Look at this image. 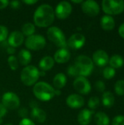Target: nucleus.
<instances>
[{
  "label": "nucleus",
  "mask_w": 124,
  "mask_h": 125,
  "mask_svg": "<svg viewBox=\"0 0 124 125\" xmlns=\"http://www.w3.org/2000/svg\"><path fill=\"white\" fill-rule=\"evenodd\" d=\"M34 23L38 27H48L50 26L55 19L54 10L48 4L39 5L34 13Z\"/></svg>",
  "instance_id": "1"
},
{
  "label": "nucleus",
  "mask_w": 124,
  "mask_h": 125,
  "mask_svg": "<svg viewBox=\"0 0 124 125\" xmlns=\"http://www.w3.org/2000/svg\"><path fill=\"white\" fill-rule=\"evenodd\" d=\"M33 93L37 99L42 102H48L54 97L55 89L49 83L45 81H40L34 84Z\"/></svg>",
  "instance_id": "2"
},
{
  "label": "nucleus",
  "mask_w": 124,
  "mask_h": 125,
  "mask_svg": "<svg viewBox=\"0 0 124 125\" xmlns=\"http://www.w3.org/2000/svg\"><path fill=\"white\" fill-rule=\"evenodd\" d=\"M74 64L76 67L79 76H88L92 73L94 70V62L92 59L85 55L78 56Z\"/></svg>",
  "instance_id": "3"
},
{
  "label": "nucleus",
  "mask_w": 124,
  "mask_h": 125,
  "mask_svg": "<svg viewBox=\"0 0 124 125\" xmlns=\"http://www.w3.org/2000/svg\"><path fill=\"white\" fill-rule=\"evenodd\" d=\"M39 78V70L33 65L26 66L21 71L20 80L27 86H31L37 83Z\"/></svg>",
  "instance_id": "4"
},
{
  "label": "nucleus",
  "mask_w": 124,
  "mask_h": 125,
  "mask_svg": "<svg viewBox=\"0 0 124 125\" xmlns=\"http://www.w3.org/2000/svg\"><path fill=\"white\" fill-rule=\"evenodd\" d=\"M47 36L50 41L60 48H66L67 40L63 31L57 26H51L47 31Z\"/></svg>",
  "instance_id": "5"
},
{
  "label": "nucleus",
  "mask_w": 124,
  "mask_h": 125,
  "mask_svg": "<svg viewBox=\"0 0 124 125\" xmlns=\"http://www.w3.org/2000/svg\"><path fill=\"white\" fill-rule=\"evenodd\" d=\"M102 8L106 15L110 16L119 15L124 11V1L103 0L102 1Z\"/></svg>",
  "instance_id": "6"
},
{
  "label": "nucleus",
  "mask_w": 124,
  "mask_h": 125,
  "mask_svg": "<svg viewBox=\"0 0 124 125\" xmlns=\"http://www.w3.org/2000/svg\"><path fill=\"white\" fill-rule=\"evenodd\" d=\"M25 45L29 50L39 51L43 49L46 45V40L40 34H33L26 38Z\"/></svg>",
  "instance_id": "7"
},
{
  "label": "nucleus",
  "mask_w": 124,
  "mask_h": 125,
  "mask_svg": "<svg viewBox=\"0 0 124 125\" xmlns=\"http://www.w3.org/2000/svg\"><path fill=\"white\" fill-rule=\"evenodd\" d=\"M1 104L7 109L15 110L20 106V99L15 93L7 92H5L1 97Z\"/></svg>",
  "instance_id": "8"
},
{
  "label": "nucleus",
  "mask_w": 124,
  "mask_h": 125,
  "mask_svg": "<svg viewBox=\"0 0 124 125\" xmlns=\"http://www.w3.org/2000/svg\"><path fill=\"white\" fill-rule=\"evenodd\" d=\"M72 7L71 4L69 1H63L59 2L55 10V15L61 20H64L67 18L72 13Z\"/></svg>",
  "instance_id": "9"
},
{
  "label": "nucleus",
  "mask_w": 124,
  "mask_h": 125,
  "mask_svg": "<svg viewBox=\"0 0 124 125\" xmlns=\"http://www.w3.org/2000/svg\"><path fill=\"white\" fill-rule=\"evenodd\" d=\"M73 86L78 93L82 94H88L91 90V86L89 81L86 77L83 76H78L75 79Z\"/></svg>",
  "instance_id": "10"
},
{
  "label": "nucleus",
  "mask_w": 124,
  "mask_h": 125,
  "mask_svg": "<svg viewBox=\"0 0 124 125\" xmlns=\"http://www.w3.org/2000/svg\"><path fill=\"white\" fill-rule=\"evenodd\" d=\"M81 8L83 12L90 17H95L98 15L100 12L99 4L94 0H87L83 1L81 4Z\"/></svg>",
  "instance_id": "11"
},
{
  "label": "nucleus",
  "mask_w": 124,
  "mask_h": 125,
  "mask_svg": "<svg viewBox=\"0 0 124 125\" xmlns=\"http://www.w3.org/2000/svg\"><path fill=\"white\" fill-rule=\"evenodd\" d=\"M67 46L74 50L80 49L86 43V37L83 34L80 33L73 34L68 40H67Z\"/></svg>",
  "instance_id": "12"
},
{
  "label": "nucleus",
  "mask_w": 124,
  "mask_h": 125,
  "mask_svg": "<svg viewBox=\"0 0 124 125\" xmlns=\"http://www.w3.org/2000/svg\"><path fill=\"white\" fill-rule=\"evenodd\" d=\"M109 56L107 53L104 50L96 51L92 56V61L94 64L99 67H105L109 63Z\"/></svg>",
  "instance_id": "13"
},
{
  "label": "nucleus",
  "mask_w": 124,
  "mask_h": 125,
  "mask_svg": "<svg viewBox=\"0 0 124 125\" xmlns=\"http://www.w3.org/2000/svg\"><path fill=\"white\" fill-rule=\"evenodd\" d=\"M66 103L69 108L77 109L82 108L84 105L85 100L81 95L77 94H72L67 97Z\"/></svg>",
  "instance_id": "14"
},
{
  "label": "nucleus",
  "mask_w": 124,
  "mask_h": 125,
  "mask_svg": "<svg viewBox=\"0 0 124 125\" xmlns=\"http://www.w3.org/2000/svg\"><path fill=\"white\" fill-rule=\"evenodd\" d=\"M7 41L10 46L15 48L18 46H20L23 44L24 41V36L20 31H15L10 33Z\"/></svg>",
  "instance_id": "15"
},
{
  "label": "nucleus",
  "mask_w": 124,
  "mask_h": 125,
  "mask_svg": "<svg viewBox=\"0 0 124 125\" xmlns=\"http://www.w3.org/2000/svg\"><path fill=\"white\" fill-rule=\"evenodd\" d=\"M71 57L69 50L67 48H59L54 54V61L58 64H64L67 62Z\"/></svg>",
  "instance_id": "16"
},
{
  "label": "nucleus",
  "mask_w": 124,
  "mask_h": 125,
  "mask_svg": "<svg viewBox=\"0 0 124 125\" xmlns=\"http://www.w3.org/2000/svg\"><path fill=\"white\" fill-rule=\"evenodd\" d=\"M94 111L85 108L80 111L77 116V122L80 125H88L92 119V116L94 114Z\"/></svg>",
  "instance_id": "17"
},
{
  "label": "nucleus",
  "mask_w": 124,
  "mask_h": 125,
  "mask_svg": "<svg viewBox=\"0 0 124 125\" xmlns=\"http://www.w3.org/2000/svg\"><path fill=\"white\" fill-rule=\"evenodd\" d=\"M100 25L105 31H112L115 26V21L113 16L105 15L102 17Z\"/></svg>",
  "instance_id": "18"
},
{
  "label": "nucleus",
  "mask_w": 124,
  "mask_h": 125,
  "mask_svg": "<svg viewBox=\"0 0 124 125\" xmlns=\"http://www.w3.org/2000/svg\"><path fill=\"white\" fill-rule=\"evenodd\" d=\"M31 119L38 122V123H44L46 120V113L39 108H33L31 111Z\"/></svg>",
  "instance_id": "19"
},
{
  "label": "nucleus",
  "mask_w": 124,
  "mask_h": 125,
  "mask_svg": "<svg viewBox=\"0 0 124 125\" xmlns=\"http://www.w3.org/2000/svg\"><path fill=\"white\" fill-rule=\"evenodd\" d=\"M55 64V61L53 57L50 56H44L39 63V67L41 70L42 71H48L50 70Z\"/></svg>",
  "instance_id": "20"
},
{
  "label": "nucleus",
  "mask_w": 124,
  "mask_h": 125,
  "mask_svg": "<svg viewBox=\"0 0 124 125\" xmlns=\"http://www.w3.org/2000/svg\"><path fill=\"white\" fill-rule=\"evenodd\" d=\"M18 62L23 66H28L31 61V54L29 51L26 49H22L19 51L18 55Z\"/></svg>",
  "instance_id": "21"
},
{
  "label": "nucleus",
  "mask_w": 124,
  "mask_h": 125,
  "mask_svg": "<svg viewBox=\"0 0 124 125\" xmlns=\"http://www.w3.org/2000/svg\"><path fill=\"white\" fill-rule=\"evenodd\" d=\"M67 81V76L62 73H59L56 74L53 79V86L56 88V89L60 90L66 86Z\"/></svg>",
  "instance_id": "22"
},
{
  "label": "nucleus",
  "mask_w": 124,
  "mask_h": 125,
  "mask_svg": "<svg viewBox=\"0 0 124 125\" xmlns=\"http://www.w3.org/2000/svg\"><path fill=\"white\" fill-rule=\"evenodd\" d=\"M102 102L105 108H112L115 104V97L111 92H104L102 97Z\"/></svg>",
  "instance_id": "23"
},
{
  "label": "nucleus",
  "mask_w": 124,
  "mask_h": 125,
  "mask_svg": "<svg viewBox=\"0 0 124 125\" xmlns=\"http://www.w3.org/2000/svg\"><path fill=\"white\" fill-rule=\"evenodd\" d=\"M109 64L110 67H113V69H118L124 66V59L123 56L118 54H115L112 56L109 59Z\"/></svg>",
  "instance_id": "24"
},
{
  "label": "nucleus",
  "mask_w": 124,
  "mask_h": 125,
  "mask_svg": "<svg viewBox=\"0 0 124 125\" xmlns=\"http://www.w3.org/2000/svg\"><path fill=\"white\" fill-rule=\"evenodd\" d=\"M94 121L96 125H110L109 116L104 112H97L94 116Z\"/></svg>",
  "instance_id": "25"
},
{
  "label": "nucleus",
  "mask_w": 124,
  "mask_h": 125,
  "mask_svg": "<svg viewBox=\"0 0 124 125\" xmlns=\"http://www.w3.org/2000/svg\"><path fill=\"white\" fill-rule=\"evenodd\" d=\"M35 32V26L31 23H26L22 26V34L23 36L30 37L34 34Z\"/></svg>",
  "instance_id": "26"
},
{
  "label": "nucleus",
  "mask_w": 124,
  "mask_h": 125,
  "mask_svg": "<svg viewBox=\"0 0 124 125\" xmlns=\"http://www.w3.org/2000/svg\"><path fill=\"white\" fill-rule=\"evenodd\" d=\"M115 92L118 96L124 95V80H118L115 82L114 86Z\"/></svg>",
  "instance_id": "27"
},
{
  "label": "nucleus",
  "mask_w": 124,
  "mask_h": 125,
  "mask_svg": "<svg viewBox=\"0 0 124 125\" xmlns=\"http://www.w3.org/2000/svg\"><path fill=\"white\" fill-rule=\"evenodd\" d=\"M103 76L105 79L107 80H110L112 78H113L116 74L115 70L113 69L111 67H106L104 70H103Z\"/></svg>",
  "instance_id": "28"
},
{
  "label": "nucleus",
  "mask_w": 124,
  "mask_h": 125,
  "mask_svg": "<svg viewBox=\"0 0 124 125\" xmlns=\"http://www.w3.org/2000/svg\"><path fill=\"white\" fill-rule=\"evenodd\" d=\"M7 63L9 64V67L10 68L15 71L18 68V60L17 59L16 56H15L14 55H12V56H10L7 59Z\"/></svg>",
  "instance_id": "29"
},
{
  "label": "nucleus",
  "mask_w": 124,
  "mask_h": 125,
  "mask_svg": "<svg viewBox=\"0 0 124 125\" xmlns=\"http://www.w3.org/2000/svg\"><path fill=\"white\" fill-rule=\"evenodd\" d=\"M100 105V100L98 97H91L88 102V106L91 110L96 109Z\"/></svg>",
  "instance_id": "30"
},
{
  "label": "nucleus",
  "mask_w": 124,
  "mask_h": 125,
  "mask_svg": "<svg viewBox=\"0 0 124 125\" xmlns=\"http://www.w3.org/2000/svg\"><path fill=\"white\" fill-rule=\"evenodd\" d=\"M8 37V29L6 26L0 25V42L4 41Z\"/></svg>",
  "instance_id": "31"
},
{
  "label": "nucleus",
  "mask_w": 124,
  "mask_h": 125,
  "mask_svg": "<svg viewBox=\"0 0 124 125\" xmlns=\"http://www.w3.org/2000/svg\"><path fill=\"white\" fill-rule=\"evenodd\" d=\"M112 125H124V115L115 116L112 121Z\"/></svg>",
  "instance_id": "32"
},
{
  "label": "nucleus",
  "mask_w": 124,
  "mask_h": 125,
  "mask_svg": "<svg viewBox=\"0 0 124 125\" xmlns=\"http://www.w3.org/2000/svg\"><path fill=\"white\" fill-rule=\"evenodd\" d=\"M67 73L70 77H78V73L77 70L76 69V67L75 66V64L73 65H70L69 66L68 69H67Z\"/></svg>",
  "instance_id": "33"
},
{
  "label": "nucleus",
  "mask_w": 124,
  "mask_h": 125,
  "mask_svg": "<svg viewBox=\"0 0 124 125\" xmlns=\"http://www.w3.org/2000/svg\"><path fill=\"white\" fill-rule=\"evenodd\" d=\"M95 88L98 92H105V90L106 89V86H105V83L102 81L99 80L95 83Z\"/></svg>",
  "instance_id": "34"
},
{
  "label": "nucleus",
  "mask_w": 124,
  "mask_h": 125,
  "mask_svg": "<svg viewBox=\"0 0 124 125\" xmlns=\"http://www.w3.org/2000/svg\"><path fill=\"white\" fill-rule=\"evenodd\" d=\"M18 114L22 119H25L28 116V110L26 108H21L18 110Z\"/></svg>",
  "instance_id": "35"
},
{
  "label": "nucleus",
  "mask_w": 124,
  "mask_h": 125,
  "mask_svg": "<svg viewBox=\"0 0 124 125\" xmlns=\"http://www.w3.org/2000/svg\"><path fill=\"white\" fill-rule=\"evenodd\" d=\"M9 5L12 9H18L20 7V1H17V0L11 1H9Z\"/></svg>",
  "instance_id": "36"
},
{
  "label": "nucleus",
  "mask_w": 124,
  "mask_h": 125,
  "mask_svg": "<svg viewBox=\"0 0 124 125\" xmlns=\"http://www.w3.org/2000/svg\"><path fill=\"white\" fill-rule=\"evenodd\" d=\"M19 125H35V124L31 119L25 118V119H21V121L19 123Z\"/></svg>",
  "instance_id": "37"
},
{
  "label": "nucleus",
  "mask_w": 124,
  "mask_h": 125,
  "mask_svg": "<svg viewBox=\"0 0 124 125\" xmlns=\"http://www.w3.org/2000/svg\"><path fill=\"white\" fill-rule=\"evenodd\" d=\"M7 112V108L1 103H0V119H2L6 115Z\"/></svg>",
  "instance_id": "38"
},
{
  "label": "nucleus",
  "mask_w": 124,
  "mask_h": 125,
  "mask_svg": "<svg viewBox=\"0 0 124 125\" xmlns=\"http://www.w3.org/2000/svg\"><path fill=\"white\" fill-rule=\"evenodd\" d=\"M9 5V1L7 0H0V10L6 8Z\"/></svg>",
  "instance_id": "39"
},
{
  "label": "nucleus",
  "mask_w": 124,
  "mask_h": 125,
  "mask_svg": "<svg viewBox=\"0 0 124 125\" xmlns=\"http://www.w3.org/2000/svg\"><path fill=\"white\" fill-rule=\"evenodd\" d=\"M118 34L119 35L124 39V23L120 25L118 28Z\"/></svg>",
  "instance_id": "40"
},
{
  "label": "nucleus",
  "mask_w": 124,
  "mask_h": 125,
  "mask_svg": "<svg viewBox=\"0 0 124 125\" xmlns=\"http://www.w3.org/2000/svg\"><path fill=\"white\" fill-rule=\"evenodd\" d=\"M7 52L8 54H10V56H12V55H13V54L15 53V48L9 45V46L7 48Z\"/></svg>",
  "instance_id": "41"
},
{
  "label": "nucleus",
  "mask_w": 124,
  "mask_h": 125,
  "mask_svg": "<svg viewBox=\"0 0 124 125\" xmlns=\"http://www.w3.org/2000/svg\"><path fill=\"white\" fill-rule=\"evenodd\" d=\"M22 2L26 4H28V5H32V4H36L37 2V0H23Z\"/></svg>",
  "instance_id": "42"
},
{
  "label": "nucleus",
  "mask_w": 124,
  "mask_h": 125,
  "mask_svg": "<svg viewBox=\"0 0 124 125\" xmlns=\"http://www.w3.org/2000/svg\"><path fill=\"white\" fill-rule=\"evenodd\" d=\"M29 105L32 108V109L35 108H38V103L36 101H31L29 103Z\"/></svg>",
  "instance_id": "43"
},
{
  "label": "nucleus",
  "mask_w": 124,
  "mask_h": 125,
  "mask_svg": "<svg viewBox=\"0 0 124 125\" xmlns=\"http://www.w3.org/2000/svg\"><path fill=\"white\" fill-rule=\"evenodd\" d=\"M61 91L59 90V89H55V95H57V96H58V95H60L61 94Z\"/></svg>",
  "instance_id": "44"
},
{
  "label": "nucleus",
  "mask_w": 124,
  "mask_h": 125,
  "mask_svg": "<svg viewBox=\"0 0 124 125\" xmlns=\"http://www.w3.org/2000/svg\"><path fill=\"white\" fill-rule=\"evenodd\" d=\"M83 0H78V1H75V0H72V2H73V3H75V4H82L83 3Z\"/></svg>",
  "instance_id": "45"
},
{
  "label": "nucleus",
  "mask_w": 124,
  "mask_h": 125,
  "mask_svg": "<svg viewBox=\"0 0 124 125\" xmlns=\"http://www.w3.org/2000/svg\"><path fill=\"white\" fill-rule=\"evenodd\" d=\"M45 71H39V76H45Z\"/></svg>",
  "instance_id": "46"
},
{
  "label": "nucleus",
  "mask_w": 124,
  "mask_h": 125,
  "mask_svg": "<svg viewBox=\"0 0 124 125\" xmlns=\"http://www.w3.org/2000/svg\"><path fill=\"white\" fill-rule=\"evenodd\" d=\"M3 123V120H2V119H0V125H1Z\"/></svg>",
  "instance_id": "47"
},
{
  "label": "nucleus",
  "mask_w": 124,
  "mask_h": 125,
  "mask_svg": "<svg viewBox=\"0 0 124 125\" xmlns=\"http://www.w3.org/2000/svg\"><path fill=\"white\" fill-rule=\"evenodd\" d=\"M11 125V124H7V125Z\"/></svg>",
  "instance_id": "48"
},
{
  "label": "nucleus",
  "mask_w": 124,
  "mask_h": 125,
  "mask_svg": "<svg viewBox=\"0 0 124 125\" xmlns=\"http://www.w3.org/2000/svg\"></svg>",
  "instance_id": "49"
}]
</instances>
